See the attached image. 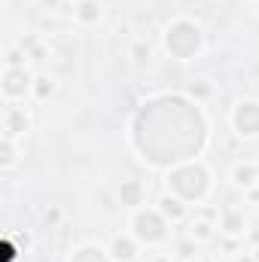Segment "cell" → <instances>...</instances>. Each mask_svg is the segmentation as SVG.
<instances>
[{"mask_svg":"<svg viewBox=\"0 0 259 262\" xmlns=\"http://www.w3.org/2000/svg\"><path fill=\"white\" fill-rule=\"evenodd\" d=\"M198 235V238H210V226L207 223H195L192 226V238Z\"/></svg>","mask_w":259,"mask_h":262,"instance_id":"8fae6325","label":"cell"},{"mask_svg":"<svg viewBox=\"0 0 259 262\" xmlns=\"http://www.w3.org/2000/svg\"><path fill=\"white\" fill-rule=\"evenodd\" d=\"M256 174H259V165H253V162H244V165H238V168H235L232 180H235L238 186H244V189H247V186L253 183V177H256Z\"/></svg>","mask_w":259,"mask_h":262,"instance_id":"52a82bcc","label":"cell"},{"mask_svg":"<svg viewBox=\"0 0 259 262\" xmlns=\"http://www.w3.org/2000/svg\"><path fill=\"white\" fill-rule=\"evenodd\" d=\"M98 15H101V3L98 0H82L79 3V18L82 21H95Z\"/></svg>","mask_w":259,"mask_h":262,"instance_id":"ba28073f","label":"cell"},{"mask_svg":"<svg viewBox=\"0 0 259 262\" xmlns=\"http://www.w3.org/2000/svg\"><path fill=\"white\" fill-rule=\"evenodd\" d=\"M232 125L241 137H256L259 134V101H241L235 104Z\"/></svg>","mask_w":259,"mask_h":262,"instance_id":"3957f363","label":"cell"},{"mask_svg":"<svg viewBox=\"0 0 259 262\" xmlns=\"http://www.w3.org/2000/svg\"><path fill=\"white\" fill-rule=\"evenodd\" d=\"M159 213L165 220H183L186 216V204L180 198H171V195H162L159 198Z\"/></svg>","mask_w":259,"mask_h":262,"instance_id":"277c9868","label":"cell"},{"mask_svg":"<svg viewBox=\"0 0 259 262\" xmlns=\"http://www.w3.org/2000/svg\"><path fill=\"white\" fill-rule=\"evenodd\" d=\"M207 171L201 168V165H189V168H180V171H174V174H168V186L177 192V195H183L186 201H198V198L207 192Z\"/></svg>","mask_w":259,"mask_h":262,"instance_id":"6da1fadb","label":"cell"},{"mask_svg":"<svg viewBox=\"0 0 259 262\" xmlns=\"http://www.w3.org/2000/svg\"><path fill=\"white\" fill-rule=\"evenodd\" d=\"M110 250H113V259L116 262H134L137 259V247H134L131 238H116Z\"/></svg>","mask_w":259,"mask_h":262,"instance_id":"5b68a950","label":"cell"},{"mask_svg":"<svg viewBox=\"0 0 259 262\" xmlns=\"http://www.w3.org/2000/svg\"><path fill=\"white\" fill-rule=\"evenodd\" d=\"M119 198H122V204H125V207H137V204L143 201V186H140L137 180H128V183H122Z\"/></svg>","mask_w":259,"mask_h":262,"instance_id":"8992f818","label":"cell"},{"mask_svg":"<svg viewBox=\"0 0 259 262\" xmlns=\"http://www.w3.org/2000/svg\"><path fill=\"white\" fill-rule=\"evenodd\" d=\"M149 58V46L146 43H137L134 46V61H146Z\"/></svg>","mask_w":259,"mask_h":262,"instance_id":"30bf717a","label":"cell"},{"mask_svg":"<svg viewBox=\"0 0 259 262\" xmlns=\"http://www.w3.org/2000/svg\"><path fill=\"white\" fill-rule=\"evenodd\" d=\"M131 229H134V238H140L146 244H156V241L165 238V216L159 210H140L131 220Z\"/></svg>","mask_w":259,"mask_h":262,"instance_id":"7a4b0ae2","label":"cell"},{"mask_svg":"<svg viewBox=\"0 0 259 262\" xmlns=\"http://www.w3.org/2000/svg\"><path fill=\"white\" fill-rule=\"evenodd\" d=\"M156 262H168V259H156Z\"/></svg>","mask_w":259,"mask_h":262,"instance_id":"7c38bea8","label":"cell"},{"mask_svg":"<svg viewBox=\"0 0 259 262\" xmlns=\"http://www.w3.org/2000/svg\"><path fill=\"white\" fill-rule=\"evenodd\" d=\"M223 229L235 235V232H241V229H244V220H241L235 210H226V213H223Z\"/></svg>","mask_w":259,"mask_h":262,"instance_id":"9c48e42d","label":"cell"}]
</instances>
